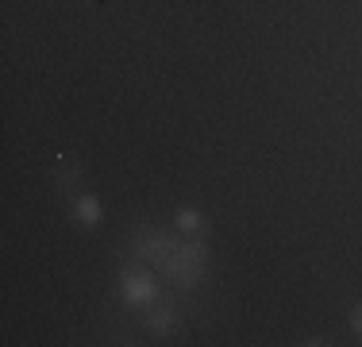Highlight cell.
<instances>
[{
  "mask_svg": "<svg viewBox=\"0 0 362 347\" xmlns=\"http://www.w3.org/2000/svg\"><path fill=\"white\" fill-rule=\"evenodd\" d=\"M204 266H209V247H204L201 239H189V243H181V247L170 251L166 263H162V271L170 274V282H174V285L193 290V285L201 282Z\"/></svg>",
  "mask_w": 362,
  "mask_h": 347,
  "instance_id": "6da1fadb",
  "label": "cell"
},
{
  "mask_svg": "<svg viewBox=\"0 0 362 347\" xmlns=\"http://www.w3.org/2000/svg\"><path fill=\"white\" fill-rule=\"evenodd\" d=\"M119 293H124L127 305L146 309V305H154V297H158V285L151 282L146 266H127V271H119Z\"/></svg>",
  "mask_w": 362,
  "mask_h": 347,
  "instance_id": "7a4b0ae2",
  "label": "cell"
},
{
  "mask_svg": "<svg viewBox=\"0 0 362 347\" xmlns=\"http://www.w3.org/2000/svg\"><path fill=\"white\" fill-rule=\"evenodd\" d=\"M74 220L81 224L85 232L100 228V220H105V205H100L97 193H77L74 197Z\"/></svg>",
  "mask_w": 362,
  "mask_h": 347,
  "instance_id": "3957f363",
  "label": "cell"
},
{
  "mask_svg": "<svg viewBox=\"0 0 362 347\" xmlns=\"http://www.w3.org/2000/svg\"><path fill=\"white\" fill-rule=\"evenodd\" d=\"M143 328H146V336H154V340H166V336L177 328V309H174V305L146 309V320H143Z\"/></svg>",
  "mask_w": 362,
  "mask_h": 347,
  "instance_id": "277c9868",
  "label": "cell"
},
{
  "mask_svg": "<svg viewBox=\"0 0 362 347\" xmlns=\"http://www.w3.org/2000/svg\"><path fill=\"white\" fill-rule=\"evenodd\" d=\"M174 228H177V232H185V236H201V232L209 228V220L201 216V208L181 205L177 212H174Z\"/></svg>",
  "mask_w": 362,
  "mask_h": 347,
  "instance_id": "5b68a950",
  "label": "cell"
},
{
  "mask_svg": "<svg viewBox=\"0 0 362 347\" xmlns=\"http://www.w3.org/2000/svg\"><path fill=\"white\" fill-rule=\"evenodd\" d=\"M85 178V170L81 166H74V162H66V159H58V170H54V186H62V189H70L74 181H81Z\"/></svg>",
  "mask_w": 362,
  "mask_h": 347,
  "instance_id": "8992f818",
  "label": "cell"
},
{
  "mask_svg": "<svg viewBox=\"0 0 362 347\" xmlns=\"http://www.w3.org/2000/svg\"><path fill=\"white\" fill-rule=\"evenodd\" d=\"M351 332H355V336H362V305H355V309H351Z\"/></svg>",
  "mask_w": 362,
  "mask_h": 347,
  "instance_id": "52a82bcc",
  "label": "cell"
}]
</instances>
